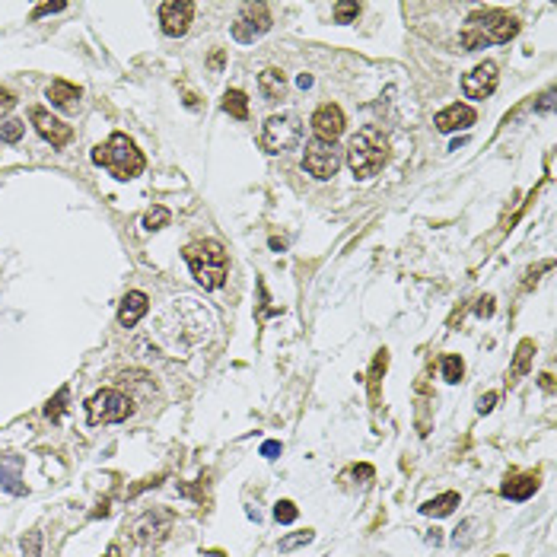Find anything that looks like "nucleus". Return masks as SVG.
I'll return each mask as SVG.
<instances>
[{"mask_svg": "<svg viewBox=\"0 0 557 557\" xmlns=\"http://www.w3.org/2000/svg\"><path fill=\"white\" fill-rule=\"evenodd\" d=\"M258 87H261V96H265V99L277 102V99L287 96V77H283V70H277V67H268V70H261Z\"/></svg>", "mask_w": 557, "mask_h": 557, "instance_id": "obj_19", "label": "nucleus"}, {"mask_svg": "<svg viewBox=\"0 0 557 557\" xmlns=\"http://www.w3.org/2000/svg\"><path fill=\"white\" fill-rule=\"evenodd\" d=\"M312 538H315V532H312V528H306V532H293V535H283L281 544H277V551H281V554H290V551H297V548H303V544H309Z\"/></svg>", "mask_w": 557, "mask_h": 557, "instance_id": "obj_27", "label": "nucleus"}, {"mask_svg": "<svg viewBox=\"0 0 557 557\" xmlns=\"http://www.w3.org/2000/svg\"><path fill=\"white\" fill-rule=\"evenodd\" d=\"M29 121L36 124V131L42 134V140H48L51 147H67V144H70L73 128H70V124H64L61 118H54L48 109H42V105L29 109Z\"/></svg>", "mask_w": 557, "mask_h": 557, "instance_id": "obj_11", "label": "nucleus"}, {"mask_svg": "<svg viewBox=\"0 0 557 557\" xmlns=\"http://www.w3.org/2000/svg\"><path fill=\"white\" fill-rule=\"evenodd\" d=\"M20 548H22V557H42V532L32 528L26 535L20 538Z\"/></svg>", "mask_w": 557, "mask_h": 557, "instance_id": "obj_30", "label": "nucleus"}, {"mask_svg": "<svg viewBox=\"0 0 557 557\" xmlns=\"http://www.w3.org/2000/svg\"><path fill=\"white\" fill-rule=\"evenodd\" d=\"M297 83H299V89H309L312 87V73H299Z\"/></svg>", "mask_w": 557, "mask_h": 557, "instance_id": "obj_42", "label": "nucleus"}, {"mask_svg": "<svg viewBox=\"0 0 557 557\" xmlns=\"http://www.w3.org/2000/svg\"><path fill=\"white\" fill-rule=\"evenodd\" d=\"M283 452V446L277 440H268V443H261V456L265 459H277Z\"/></svg>", "mask_w": 557, "mask_h": 557, "instance_id": "obj_36", "label": "nucleus"}, {"mask_svg": "<svg viewBox=\"0 0 557 557\" xmlns=\"http://www.w3.org/2000/svg\"><path fill=\"white\" fill-rule=\"evenodd\" d=\"M493 405H497V392H487V395L477 398V414H491Z\"/></svg>", "mask_w": 557, "mask_h": 557, "instance_id": "obj_34", "label": "nucleus"}, {"mask_svg": "<svg viewBox=\"0 0 557 557\" xmlns=\"http://www.w3.org/2000/svg\"><path fill=\"white\" fill-rule=\"evenodd\" d=\"M477 315H481V318H491L493 315V299L491 297H484V299H481V303H477Z\"/></svg>", "mask_w": 557, "mask_h": 557, "instance_id": "obj_39", "label": "nucleus"}, {"mask_svg": "<svg viewBox=\"0 0 557 557\" xmlns=\"http://www.w3.org/2000/svg\"><path fill=\"white\" fill-rule=\"evenodd\" d=\"M223 61H226V51L223 48H214V54H210V70L220 73V70H223Z\"/></svg>", "mask_w": 557, "mask_h": 557, "instance_id": "obj_38", "label": "nucleus"}, {"mask_svg": "<svg viewBox=\"0 0 557 557\" xmlns=\"http://www.w3.org/2000/svg\"><path fill=\"white\" fill-rule=\"evenodd\" d=\"M532 357H535V341L532 338H522L519 348H516V357H513V366L507 373V385H516L522 376H526L528 369H532Z\"/></svg>", "mask_w": 557, "mask_h": 557, "instance_id": "obj_18", "label": "nucleus"}, {"mask_svg": "<svg viewBox=\"0 0 557 557\" xmlns=\"http://www.w3.org/2000/svg\"><path fill=\"white\" fill-rule=\"evenodd\" d=\"M462 373H465V363H462V357H456V354L443 357V379H446L449 385H456L459 379H462Z\"/></svg>", "mask_w": 557, "mask_h": 557, "instance_id": "obj_28", "label": "nucleus"}, {"mask_svg": "<svg viewBox=\"0 0 557 557\" xmlns=\"http://www.w3.org/2000/svg\"><path fill=\"white\" fill-rule=\"evenodd\" d=\"M271 7L268 3H242V10H239L236 22H232V38L242 45L255 42V38H261L265 32L271 29Z\"/></svg>", "mask_w": 557, "mask_h": 557, "instance_id": "obj_8", "label": "nucleus"}, {"mask_svg": "<svg viewBox=\"0 0 557 557\" xmlns=\"http://www.w3.org/2000/svg\"><path fill=\"white\" fill-rule=\"evenodd\" d=\"M0 105H13V96H10V93H0Z\"/></svg>", "mask_w": 557, "mask_h": 557, "instance_id": "obj_45", "label": "nucleus"}, {"mask_svg": "<svg viewBox=\"0 0 557 557\" xmlns=\"http://www.w3.org/2000/svg\"><path fill=\"white\" fill-rule=\"evenodd\" d=\"M436 131H443V134H452V131H465L475 124V109L471 105H465V102H452V105H446L443 112H436L433 118Z\"/></svg>", "mask_w": 557, "mask_h": 557, "instance_id": "obj_14", "label": "nucleus"}, {"mask_svg": "<svg viewBox=\"0 0 557 557\" xmlns=\"http://www.w3.org/2000/svg\"><path fill=\"white\" fill-rule=\"evenodd\" d=\"M181 258L191 268V277L204 290H220L226 283V252L220 242H214V239L191 242V246H185Z\"/></svg>", "mask_w": 557, "mask_h": 557, "instance_id": "obj_4", "label": "nucleus"}, {"mask_svg": "<svg viewBox=\"0 0 557 557\" xmlns=\"http://www.w3.org/2000/svg\"><path fill=\"white\" fill-rule=\"evenodd\" d=\"M417 433L420 436H427L430 433V417H427V401L420 398L417 401Z\"/></svg>", "mask_w": 557, "mask_h": 557, "instance_id": "obj_33", "label": "nucleus"}, {"mask_svg": "<svg viewBox=\"0 0 557 557\" xmlns=\"http://www.w3.org/2000/svg\"><path fill=\"white\" fill-rule=\"evenodd\" d=\"M497 64H491V61H484V64L471 67L468 73L462 77V93L468 96V99H487V96L497 89Z\"/></svg>", "mask_w": 557, "mask_h": 557, "instance_id": "obj_12", "label": "nucleus"}, {"mask_svg": "<svg viewBox=\"0 0 557 557\" xmlns=\"http://www.w3.org/2000/svg\"><path fill=\"white\" fill-rule=\"evenodd\" d=\"M477 526H481L477 519H465L462 526H459L456 532H452V544H456V548H468V544L475 542V535H477V532H475Z\"/></svg>", "mask_w": 557, "mask_h": 557, "instance_id": "obj_29", "label": "nucleus"}, {"mask_svg": "<svg viewBox=\"0 0 557 557\" xmlns=\"http://www.w3.org/2000/svg\"><path fill=\"white\" fill-rule=\"evenodd\" d=\"M172 220V214H169L163 204H156V207H150L144 214V230H150V232H156V230H163V226Z\"/></svg>", "mask_w": 557, "mask_h": 557, "instance_id": "obj_26", "label": "nucleus"}, {"mask_svg": "<svg viewBox=\"0 0 557 557\" xmlns=\"http://www.w3.org/2000/svg\"><path fill=\"white\" fill-rule=\"evenodd\" d=\"M341 163H344V153H341L338 144H325V140H312V144H306L303 169L312 175V179H318V181L332 179V175L341 169Z\"/></svg>", "mask_w": 557, "mask_h": 557, "instance_id": "obj_7", "label": "nucleus"}, {"mask_svg": "<svg viewBox=\"0 0 557 557\" xmlns=\"http://www.w3.org/2000/svg\"><path fill=\"white\" fill-rule=\"evenodd\" d=\"M354 475H357V477H373V475H376V471H373V465H357V468H354Z\"/></svg>", "mask_w": 557, "mask_h": 557, "instance_id": "obj_41", "label": "nucleus"}, {"mask_svg": "<svg viewBox=\"0 0 557 557\" xmlns=\"http://www.w3.org/2000/svg\"><path fill=\"white\" fill-rule=\"evenodd\" d=\"M303 144V121L297 115H271L261 128V147L268 153H287Z\"/></svg>", "mask_w": 557, "mask_h": 557, "instance_id": "obj_6", "label": "nucleus"}, {"mask_svg": "<svg viewBox=\"0 0 557 557\" xmlns=\"http://www.w3.org/2000/svg\"><path fill=\"white\" fill-rule=\"evenodd\" d=\"M538 475L535 471H526V475H519V471H513V475H507V481H503V487H500V493L507 500H516V503H522V500H528L532 493L538 491Z\"/></svg>", "mask_w": 557, "mask_h": 557, "instance_id": "obj_15", "label": "nucleus"}, {"mask_svg": "<svg viewBox=\"0 0 557 557\" xmlns=\"http://www.w3.org/2000/svg\"><path fill=\"white\" fill-rule=\"evenodd\" d=\"M385 363H389V354L379 350V357L373 360V373H369V401L373 405H379V376L385 373Z\"/></svg>", "mask_w": 557, "mask_h": 557, "instance_id": "obj_23", "label": "nucleus"}, {"mask_svg": "<svg viewBox=\"0 0 557 557\" xmlns=\"http://www.w3.org/2000/svg\"><path fill=\"white\" fill-rule=\"evenodd\" d=\"M312 134H315V140L334 144V140L344 134V112H341L334 102L318 105L315 115H312Z\"/></svg>", "mask_w": 557, "mask_h": 557, "instance_id": "obj_13", "label": "nucleus"}, {"mask_svg": "<svg viewBox=\"0 0 557 557\" xmlns=\"http://www.w3.org/2000/svg\"><path fill=\"white\" fill-rule=\"evenodd\" d=\"M500 557H503V554H500Z\"/></svg>", "mask_w": 557, "mask_h": 557, "instance_id": "obj_46", "label": "nucleus"}, {"mask_svg": "<svg viewBox=\"0 0 557 557\" xmlns=\"http://www.w3.org/2000/svg\"><path fill=\"white\" fill-rule=\"evenodd\" d=\"M456 507H459V493H456V491H446V493H440V497L427 500V503L420 507V513H424V516H433V519H443V516H452V513H456Z\"/></svg>", "mask_w": 557, "mask_h": 557, "instance_id": "obj_21", "label": "nucleus"}, {"mask_svg": "<svg viewBox=\"0 0 557 557\" xmlns=\"http://www.w3.org/2000/svg\"><path fill=\"white\" fill-rule=\"evenodd\" d=\"M195 20V3L191 0H166L159 3V22L169 38H181Z\"/></svg>", "mask_w": 557, "mask_h": 557, "instance_id": "obj_10", "label": "nucleus"}, {"mask_svg": "<svg viewBox=\"0 0 557 557\" xmlns=\"http://www.w3.org/2000/svg\"><path fill=\"white\" fill-rule=\"evenodd\" d=\"M131 398L118 389H102L87 401V424L99 427V424H121L131 417Z\"/></svg>", "mask_w": 557, "mask_h": 557, "instance_id": "obj_5", "label": "nucleus"}, {"mask_svg": "<svg viewBox=\"0 0 557 557\" xmlns=\"http://www.w3.org/2000/svg\"><path fill=\"white\" fill-rule=\"evenodd\" d=\"M22 134H26V124H22L20 118H3V121H0V140H3V144H20Z\"/></svg>", "mask_w": 557, "mask_h": 557, "instance_id": "obj_25", "label": "nucleus"}, {"mask_svg": "<svg viewBox=\"0 0 557 557\" xmlns=\"http://www.w3.org/2000/svg\"><path fill=\"white\" fill-rule=\"evenodd\" d=\"M67 398H70V389H67V385H61V389H58V395H54V398H51V401H48V405H45V417H48V420H54V424H58V420L64 417Z\"/></svg>", "mask_w": 557, "mask_h": 557, "instance_id": "obj_24", "label": "nucleus"}, {"mask_svg": "<svg viewBox=\"0 0 557 557\" xmlns=\"http://www.w3.org/2000/svg\"><path fill=\"white\" fill-rule=\"evenodd\" d=\"M48 102L51 105H58V109H73L80 102V87H73V83H67V80H54L48 87Z\"/></svg>", "mask_w": 557, "mask_h": 557, "instance_id": "obj_20", "label": "nucleus"}, {"mask_svg": "<svg viewBox=\"0 0 557 557\" xmlns=\"http://www.w3.org/2000/svg\"><path fill=\"white\" fill-rule=\"evenodd\" d=\"M297 516H299V510H297V503H293V500H277V503H274V519L281 522V526L297 522Z\"/></svg>", "mask_w": 557, "mask_h": 557, "instance_id": "obj_31", "label": "nucleus"}, {"mask_svg": "<svg viewBox=\"0 0 557 557\" xmlns=\"http://www.w3.org/2000/svg\"><path fill=\"white\" fill-rule=\"evenodd\" d=\"M223 112H230V115L239 118V121H246V118H248V99H246V93H242V89H226Z\"/></svg>", "mask_w": 557, "mask_h": 557, "instance_id": "obj_22", "label": "nucleus"}, {"mask_svg": "<svg viewBox=\"0 0 557 557\" xmlns=\"http://www.w3.org/2000/svg\"><path fill=\"white\" fill-rule=\"evenodd\" d=\"M0 487L13 497H26L29 487L22 484V459L20 456H0Z\"/></svg>", "mask_w": 557, "mask_h": 557, "instance_id": "obj_16", "label": "nucleus"}, {"mask_svg": "<svg viewBox=\"0 0 557 557\" xmlns=\"http://www.w3.org/2000/svg\"><path fill=\"white\" fill-rule=\"evenodd\" d=\"M105 557H121V544L112 542V544H109V551H105Z\"/></svg>", "mask_w": 557, "mask_h": 557, "instance_id": "obj_43", "label": "nucleus"}, {"mask_svg": "<svg viewBox=\"0 0 557 557\" xmlns=\"http://www.w3.org/2000/svg\"><path fill=\"white\" fill-rule=\"evenodd\" d=\"M67 7V3H42V7H36V10H32V16H36V20H38V16H48V13H61V10H64Z\"/></svg>", "mask_w": 557, "mask_h": 557, "instance_id": "obj_37", "label": "nucleus"}, {"mask_svg": "<svg viewBox=\"0 0 557 557\" xmlns=\"http://www.w3.org/2000/svg\"><path fill=\"white\" fill-rule=\"evenodd\" d=\"M389 163V138L379 128H360L348 144V166L360 181H369Z\"/></svg>", "mask_w": 557, "mask_h": 557, "instance_id": "obj_1", "label": "nucleus"}, {"mask_svg": "<svg viewBox=\"0 0 557 557\" xmlns=\"http://www.w3.org/2000/svg\"><path fill=\"white\" fill-rule=\"evenodd\" d=\"M551 109H554V89H544V96H542V99H538L535 112H538V115H548Z\"/></svg>", "mask_w": 557, "mask_h": 557, "instance_id": "obj_35", "label": "nucleus"}, {"mask_svg": "<svg viewBox=\"0 0 557 557\" xmlns=\"http://www.w3.org/2000/svg\"><path fill=\"white\" fill-rule=\"evenodd\" d=\"M147 312H150V299H147V293H140V290H128L124 299H121V306H118V322H121L124 328H134Z\"/></svg>", "mask_w": 557, "mask_h": 557, "instance_id": "obj_17", "label": "nucleus"}, {"mask_svg": "<svg viewBox=\"0 0 557 557\" xmlns=\"http://www.w3.org/2000/svg\"><path fill=\"white\" fill-rule=\"evenodd\" d=\"M172 522H175L172 510H163V507L147 510V513L134 522V542H138L140 548H153V544H159L172 532Z\"/></svg>", "mask_w": 557, "mask_h": 557, "instance_id": "obj_9", "label": "nucleus"}, {"mask_svg": "<svg viewBox=\"0 0 557 557\" xmlns=\"http://www.w3.org/2000/svg\"><path fill=\"white\" fill-rule=\"evenodd\" d=\"M538 383H542L544 392H554V376H551V373H542V376H538Z\"/></svg>", "mask_w": 557, "mask_h": 557, "instance_id": "obj_40", "label": "nucleus"}, {"mask_svg": "<svg viewBox=\"0 0 557 557\" xmlns=\"http://www.w3.org/2000/svg\"><path fill=\"white\" fill-rule=\"evenodd\" d=\"M360 16V3H334V20L338 22H350Z\"/></svg>", "mask_w": 557, "mask_h": 557, "instance_id": "obj_32", "label": "nucleus"}, {"mask_svg": "<svg viewBox=\"0 0 557 557\" xmlns=\"http://www.w3.org/2000/svg\"><path fill=\"white\" fill-rule=\"evenodd\" d=\"M427 542L433 544V548H436V544H440V532H436V528H433V532H430V535H427Z\"/></svg>", "mask_w": 557, "mask_h": 557, "instance_id": "obj_44", "label": "nucleus"}, {"mask_svg": "<svg viewBox=\"0 0 557 557\" xmlns=\"http://www.w3.org/2000/svg\"><path fill=\"white\" fill-rule=\"evenodd\" d=\"M93 163L102 169H109L112 175H115L118 181H131V179H138L140 172H144L147 166V159L144 153L134 147V140L128 138V134H121V131H115L105 144H99L93 153Z\"/></svg>", "mask_w": 557, "mask_h": 557, "instance_id": "obj_2", "label": "nucleus"}, {"mask_svg": "<svg viewBox=\"0 0 557 557\" xmlns=\"http://www.w3.org/2000/svg\"><path fill=\"white\" fill-rule=\"evenodd\" d=\"M519 32V22L510 13H500V10H477L468 16L462 29V45L465 51H477L487 48V45H503Z\"/></svg>", "mask_w": 557, "mask_h": 557, "instance_id": "obj_3", "label": "nucleus"}]
</instances>
